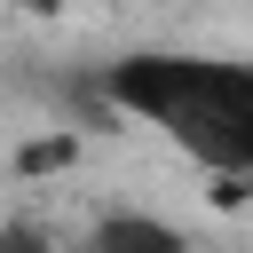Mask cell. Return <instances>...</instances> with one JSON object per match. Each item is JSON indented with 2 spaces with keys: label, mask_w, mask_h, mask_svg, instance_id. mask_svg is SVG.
<instances>
[{
  "label": "cell",
  "mask_w": 253,
  "mask_h": 253,
  "mask_svg": "<svg viewBox=\"0 0 253 253\" xmlns=\"http://www.w3.org/2000/svg\"><path fill=\"white\" fill-rule=\"evenodd\" d=\"M103 103L158 126L190 166L253 182V63L190 55V47H134L103 71Z\"/></svg>",
  "instance_id": "1"
},
{
  "label": "cell",
  "mask_w": 253,
  "mask_h": 253,
  "mask_svg": "<svg viewBox=\"0 0 253 253\" xmlns=\"http://www.w3.org/2000/svg\"><path fill=\"white\" fill-rule=\"evenodd\" d=\"M87 237H95V245H158V253H174V245H182V229H174V221H158V213H103Z\"/></svg>",
  "instance_id": "2"
},
{
  "label": "cell",
  "mask_w": 253,
  "mask_h": 253,
  "mask_svg": "<svg viewBox=\"0 0 253 253\" xmlns=\"http://www.w3.org/2000/svg\"><path fill=\"white\" fill-rule=\"evenodd\" d=\"M79 158V142L71 134H40V142H24L16 150V174H55V166H71Z\"/></svg>",
  "instance_id": "3"
},
{
  "label": "cell",
  "mask_w": 253,
  "mask_h": 253,
  "mask_svg": "<svg viewBox=\"0 0 253 253\" xmlns=\"http://www.w3.org/2000/svg\"><path fill=\"white\" fill-rule=\"evenodd\" d=\"M8 8H16V16H40V24H55V16L71 8V0H8Z\"/></svg>",
  "instance_id": "4"
}]
</instances>
